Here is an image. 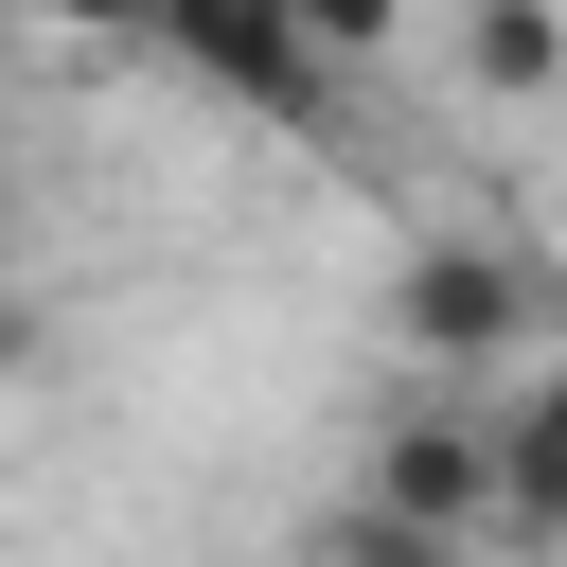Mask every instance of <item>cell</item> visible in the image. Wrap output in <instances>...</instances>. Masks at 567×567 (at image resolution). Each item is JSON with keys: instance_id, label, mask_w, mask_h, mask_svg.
I'll use <instances>...</instances> for the list:
<instances>
[{"instance_id": "1", "label": "cell", "mask_w": 567, "mask_h": 567, "mask_svg": "<svg viewBox=\"0 0 567 567\" xmlns=\"http://www.w3.org/2000/svg\"><path fill=\"white\" fill-rule=\"evenodd\" d=\"M390 354H408L425 390H478V372L549 354V266L496 248V230H425V248L390 266Z\"/></svg>"}, {"instance_id": "2", "label": "cell", "mask_w": 567, "mask_h": 567, "mask_svg": "<svg viewBox=\"0 0 567 567\" xmlns=\"http://www.w3.org/2000/svg\"><path fill=\"white\" fill-rule=\"evenodd\" d=\"M142 35H159V53L195 71V89L266 106V124H319V106H337V71L301 53V18H284V0H159Z\"/></svg>"}, {"instance_id": "3", "label": "cell", "mask_w": 567, "mask_h": 567, "mask_svg": "<svg viewBox=\"0 0 567 567\" xmlns=\"http://www.w3.org/2000/svg\"><path fill=\"white\" fill-rule=\"evenodd\" d=\"M478 496H496V461H478L461 390H425L408 425H372V514H408L425 549H478Z\"/></svg>"}, {"instance_id": "4", "label": "cell", "mask_w": 567, "mask_h": 567, "mask_svg": "<svg viewBox=\"0 0 567 567\" xmlns=\"http://www.w3.org/2000/svg\"><path fill=\"white\" fill-rule=\"evenodd\" d=\"M461 89L478 106H549L567 89V18L549 0H461Z\"/></svg>"}, {"instance_id": "5", "label": "cell", "mask_w": 567, "mask_h": 567, "mask_svg": "<svg viewBox=\"0 0 567 567\" xmlns=\"http://www.w3.org/2000/svg\"><path fill=\"white\" fill-rule=\"evenodd\" d=\"M284 18H301V53H319V71H372V53L408 35V0H284Z\"/></svg>"}, {"instance_id": "6", "label": "cell", "mask_w": 567, "mask_h": 567, "mask_svg": "<svg viewBox=\"0 0 567 567\" xmlns=\"http://www.w3.org/2000/svg\"><path fill=\"white\" fill-rule=\"evenodd\" d=\"M0 18H35V35H142L159 0H0Z\"/></svg>"}, {"instance_id": "7", "label": "cell", "mask_w": 567, "mask_h": 567, "mask_svg": "<svg viewBox=\"0 0 567 567\" xmlns=\"http://www.w3.org/2000/svg\"><path fill=\"white\" fill-rule=\"evenodd\" d=\"M0 372H35V301H0Z\"/></svg>"}, {"instance_id": "8", "label": "cell", "mask_w": 567, "mask_h": 567, "mask_svg": "<svg viewBox=\"0 0 567 567\" xmlns=\"http://www.w3.org/2000/svg\"><path fill=\"white\" fill-rule=\"evenodd\" d=\"M0 35H18V18H0Z\"/></svg>"}]
</instances>
